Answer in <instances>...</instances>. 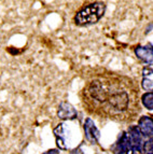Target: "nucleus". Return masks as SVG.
I'll list each match as a JSON object with an SVG mask.
<instances>
[{
	"mask_svg": "<svg viewBox=\"0 0 153 154\" xmlns=\"http://www.w3.org/2000/svg\"><path fill=\"white\" fill-rule=\"evenodd\" d=\"M80 97L87 113L115 122L130 123L141 110L135 80L106 70L95 71L87 78Z\"/></svg>",
	"mask_w": 153,
	"mask_h": 154,
	"instance_id": "1",
	"label": "nucleus"
},
{
	"mask_svg": "<svg viewBox=\"0 0 153 154\" xmlns=\"http://www.w3.org/2000/svg\"><path fill=\"white\" fill-rule=\"evenodd\" d=\"M106 5L100 1L89 3L81 8L74 16V23L78 26H89L96 24L104 16Z\"/></svg>",
	"mask_w": 153,
	"mask_h": 154,
	"instance_id": "2",
	"label": "nucleus"
},
{
	"mask_svg": "<svg viewBox=\"0 0 153 154\" xmlns=\"http://www.w3.org/2000/svg\"><path fill=\"white\" fill-rule=\"evenodd\" d=\"M83 128H84V135L87 141L92 144H96L100 138V133H99V131L97 129L96 126H95L92 119L87 118L86 120H85Z\"/></svg>",
	"mask_w": 153,
	"mask_h": 154,
	"instance_id": "3",
	"label": "nucleus"
},
{
	"mask_svg": "<svg viewBox=\"0 0 153 154\" xmlns=\"http://www.w3.org/2000/svg\"><path fill=\"white\" fill-rule=\"evenodd\" d=\"M78 116V112L73 108V106L70 105L67 101L61 103L57 110V116L61 120H73Z\"/></svg>",
	"mask_w": 153,
	"mask_h": 154,
	"instance_id": "4",
	"label": "nucleus"
},
{
	"mask_svg": "<svg viewBox=\"0 0 153 154\" xmlns=\"http://www.w3.org/2000/svg\"><path fill=\"white\" fill-rule=\"evenodd\" d=\"M135 54L141 62L153 65V48L150 45H139L135 49Z\"/></svg>",
	"mask_w": 153,
	"mask_h": 154,
	"instance_id": "5",
	"label": "nucleus"
},
{
	"mask_svg": "<svg viewBox=\"0 0 153 154\" xmlns=\"http://www.w3.org/2000/svg\"><path fill=\"white\" fill-rule=\"evenodd\" d=\"M138 128L143 137L151 139L153 138V119L149 116H141L138 121Z\"/></svg>",
	"mask_w": 153,
	"mask_h": 154,
	"instance_id": "6",
	"label": "nucleus"
},
{
	"mask_svg": "<svg viewBox=\"0 0 153 154\" xmlns=\"http://www.w3.org/2000/svg\"><path fill=\"white\" fill-rule=\"evenodd\" d=\"M68 131V127L65 123L58 124L56 128H54V135H55V138H56V144L59 149L65 150L67 149V138L68 136L65 135V133Z\"/></svg>",
	"mask_w": 153,
	"mask_h": 154,
	"instance_id": "7",
	"label": "nucleus"
},
{
	"mask_svg": "<svg viewBox=\"0 0 153 154\" xmlns=\"http://www.w3.org/2000/svg\"><path fill=\"white\" fill-rule=\"evenodd\" d=\"M130 146V143L127 131H123L122 135L117 139V141L112 146V152L114 154H124L126 153Z\"/></svg>",
	"mask_w": 153,
	"mask_h": 154,
	"instance_id": "8",
	"label": "nucleus"
},
{
	"mask_svg": "<svg viewBox=\"0 0 153 154\" xmlns=\"http://www.w3.org/2000/svg\"><path fill=\"white\" fill-rule=\"evenodd\" d=\"M128 138H130V146H136V148H139V149L142 150L143 148V139L142 135H141L140 131L137 126H132L130 127L127 131Z\"/></svg>",
	"mask_w": 153,
	"mask_h": 154,
	"instance_id": "9",
	"label": "nucleus"
},
{
	"mask_svg": "<svg viewBox=\"0 0 153 154\" xmlns=\"http://www.w3.org/2000/svg\"><path fill=\"white\" fill-rule=\"evenodd\" d=\"M141 86L148 93L153 92V69L152 68H143L142 69V81Z\"/></svg>",
	"mask_w": 153,
	"mask_h": 154,
	"instance_id": "10",
	"label": "nucleus"
},
{
	"mask_svg": "<svg viewBox=\"0 0 153 154\" xmlns=\"http://www.w3.org/2000/svg\"><path fill=\"white\" fill-rule=\"evenodd\" d=\"M141 103L143 105V107L148 109V110H153V92L150 93H145L140 98Z\"/></svg>",
	"mask_w": 153,
	"mask_h": 154,
	"instance_id": "11",
	"label": "nucleus"
},
{
	"mask_svg": "<svg viewBox=\"0 0 153 154\" xmlns=\"http://www.w3.org/2000/svg\"><path fill=\"white\" fill-rule=\"evenodd\" d=\"M142 151H145L147 154H153V138L149 139L148 141L143 143Z\"/></svg>",
	"mask_w": 153,
	"mask_h": 154,
	"instance_id": "12",
	"label": "nucleus"
},
{
	"mask_svg": "<svg viewBox=\"0 0 153 154\" xmlns=\"http://www.w3.org/2000/svg\"><path fill=\"white\" fill-rule=\"evenodd\" d=\"M126 154H142V150L136 148V146H130L126 151Z\"/></svg>",
	"mask_w": 153,
	"mask_h": 154,
	"instance_id": "13",
	"label": "nucleus"
},
{
	"mask_svg": "<svg viewBox=\"0 0 153 154\" xmlns=\"http://www.w3.org/2000/svg\"><path fill=\"white\" fill-rule=\"evenodd\" d=\"M58 153H59L58 150H56V149H52V150H48V151L44 152V153H42V154H58Z\"/></svg>",
	"mask_w": 153,
	"mask_h": 154,
	"instance_id": "14",
	"label": "nucleus"
}]
</instances>
